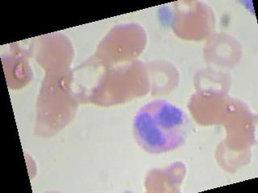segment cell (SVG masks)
Wrapping results in <instances>:
<instances>
[{
	"instance_id": "cell-1",
	"label": "cell",
	"mask_w": 258,
	"mask_h": 193,
	"mask_svg": "<svg viewBox=\"0 0 258 193\" xmlns=\"http://www.w3.org/2000/svg\"><path fill=\"white\" fill-rule=\"evenodd\" d=\"M191 128L181 109L165 100H154L137 113L133 132L137 144L153 154L167 152L185 143Z\"/></svg>"
}]
</instances>
